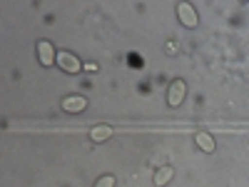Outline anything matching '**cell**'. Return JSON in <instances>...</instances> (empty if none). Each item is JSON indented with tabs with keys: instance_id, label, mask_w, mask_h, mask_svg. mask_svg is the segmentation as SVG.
<instances>
[{
	"instance_id": "6da1fadb",
	"label": "cell",
	"mask_w": 249,
	"mask_h": 187,
	"mask_svg": "<svg viewBox=\"0 0 249 187\" xmlns=\"http://www.w3.org/2000/svg\"><path fill=\"white\" fill-rule=\"evenodd\" d=\"M57 68H60L62 73L75 75V73H80L85 65L80 62V57H77V55H72V53H68V50H60V53H57Z\"/></svg>"
},
{
	"instance_id": "7a4b0ae2",
	"label": "cell",
	"mask_w": 249,
	"mask_h": 187,
	"mask_svg": "<svg viewBox=\"0 0 249 187\" xmlns=\"http://www.w3.org/2000/svg\"><path fill=\"white\" fill-rule=\"evenodd\" d=\"M184 95H187V82L182 77H175V82L167 88V105L170 108H179Z\"/></svg>"
},
{
	"instance_id": "3957f363",
	"label": "cell",
	"mask_w": 249,
	"mask_h": 187,
	"mask_svg": "<svg viewBox=\"0 0 249 187\" xmlns=\"http://www.w3.org/2000/svg\"><path fill=\"white\" fill-rule=\"evenodd\" d=\"M60 108L65 110V112H85L88 110V100L82 97V95H65L60 100Z\"/></svg>"
},
{
	"instance_id": "277c9868",
	"label": "cell",
	"mask_w": 249,
	"mask_h": 187,
	"mask_svg": "<svg viewBox=\"0 0 249 187\" xmlns=\"http://www.w3.org/2000/svg\"><path fill=\"white\" fill-rule=\"evenodd\" d=\"M37 57H40V65L43 68H50L53 62H57V53L50 40H40L37 43Z\"/></svg>"
},
{
	"instance_id": "5b68a950",
	"label": "cell",
	"mask_w": 249,
	"mask_h": 187,
	"mask_svg": "<svg viewBox=\"0 0 249 187\" xmlns=\"http://www.w3.org/2000/svg\"><path fill=\"white\" fill-rule=\"evenodd\" d=\"M177 15H179V23L184 28H197V23H199V18H197V13H195V8L190 3H179L177 5Z\"/></svg>"
},
{
	"instance_id": "8992f818",
	"label": "cell",
	"mask_w": 249,
	"mask_h": 187,
	"mask_svg": "<svg viewBox=\"0 0 249 187\" xmlns=\"http://www.w3.org/2000/svg\"><path fill=\"white\" fill-rule=\"evenodd\" d=\"M195 142H197V148L202 152H214L217 150V142L210 132H195Z\"/></svg>"
},
{
	"instance_id": "52a82bcc",
	"label": "cell",
	"mask_w": 249,
	"mask_h": 187,
	"mask_svg": "<svg viewBox=\"0 0 249 187\" xmlns=\"http://www.w3.org/2000/svg\"><path fill=\"white\" fill-rule=\"evenodd\" d=\"M112 135H115L112 125H95V128L90 130V140H92V142H105V140H110Z\"/></svg>"
},
{
	"instance_id": "ba28073f",
	"label": "cell",
	"mask_w": 249,
	"mask_h": 187,
	"mask_svg": "<svg viewBox=\"0 0 249 187\" xmlns=\"http://www.w3.org/2000/svg\"><path fill=\"white\" fill-rule=\"evenodd\" d=\"M172 177H175V168H172V165H162L160 170H155V185L157 187H164Z\"/></svg>"
},
{
	"instance_id": "9c48e42d",
	"label": "cell",
	"mask_w": 249,
	"mask_h": 187,
	"mask_svg": "<svg viewBox=\"0 0 249 187\" xmlns=\"http://www.w3.org/2000/svg\"><path fill=\"white\" fill-rule=\"evenodd\" d=\"M115 175H102L97 182H95V187H115Z\"/></svg>"
},
{
	"instance_id": "30bf717a",
	"label": "cell",
	"mask_w": 249,
	"mask_h": 187,
	"mask_svg": "<svg viewBox=\"0 0 249 187\" xmlns=\"http://www.w3.org/2000/svg\"><path fill=\"white\" fill-rule=\"evenodd\" d=\"M82 70H85V73H92V75H95V73L100 70V65H97V62H85V68H82Z\"/></svg>"
},
{
	"instance_id": "8fae6325",
	"label": "cell",
	"mask_w": 249,
	"mask_h": 187,
	"mask_svg": "<svg viewBox=\"0 0 249 187\" xmlns=\"http://www.w3.org/2000/svg\"><path fill=\"white\" fill-rule=\"evenodd\" d=\"M164 53H167V55H175L177 53V43H175V40H170V43L164 45Z\"/></svg>"
}]
</instances>
